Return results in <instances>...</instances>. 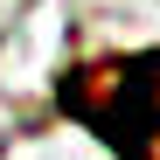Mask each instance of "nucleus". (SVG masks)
I'll list each match as a JSON object with an SVG mask.
<instances>
[{
	"mask_svg": "<svg viewBox=\"0 0 160 160\" xmlns=\"http://www.w3.org/2000/svg\"><path fill=\"white\" fill-rule=\"evenodd\" d=\"M56 104L91 125L118 160H153L160 139V49H139V56H104L56 77Z\"/></svg>",
	"mask_w": 160,
	"mask_h": 160,
	"instance_id": "f257e3e1",
	"label": "nucleus"
}]
</instances>
